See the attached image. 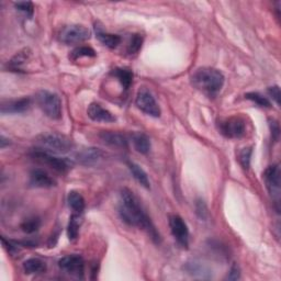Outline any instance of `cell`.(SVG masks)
Wrapping results in <instances>:
<instances>
[{"label": "cell", "mask_w": 281, "mask_h": 281, "mask_svg": "<svg viewBox=\"0 0 281 281\" xmlns=\"http://www.w3.org/2000/svg\"><path fill=\"white\" fill-rule=\"evenodd\" d=\"M119 214L123 222L131 226H136L146 231L150 238L158 244L160 242V233L157 232L153 222L148 216V213L143 209L138 196L134 194L133 191L124 188L121 190L120 194V204H119Z\"/></svg>", "instance_id": "6da1fadb"}, {"label": "cell", "mask_w": 281, "mask_h": 281, "mask_svg": "<svg viewBox=\"0 0 281 281\" xmlns=\"http://www.w3.org/2000/svg\"><path fill=\"white\" fill-rule=\"evenodd\" d=\"M191 82L208 97H216L222 90L224 85V76L220 70L211 67H201L191 76Z\"/></svg>", "instance_id": "7a4b0ae2"}, {"label": "cell", "mask_w": 281, "mask_h": 281, "mask_svg": "<svg viewBox=\"0 0 281 281\" xmlns=\"http://www.w3.org/2000/svg\"><path fill=\"white\" fill-rule=\"evenodd\" d=\"M36 143L40 148L48 152H56V153H67L72 148L74 143L66 136L60 133H44L36 138Z\"/></svg>", "instance_id": "3957f363"}, {"label": "cell", "mask_w": 281, "mask_h": 281, "mask_svg": "<svg viewBox=\"0 0 281 281\" xmlns=\"http://www.w3.org/2000/svg\"><path fill=\"white\" fill-rule=\"evenodd\" d=\"M36 101L43 114L53 120L62 118V101L54 92L48 90H40L36 96Z\"/></svg>", "instance_id": "277c9868"}, {"label": "cell", "mask_w": 281, "mask_h": 281, "mask_svg": "<svg viewBox=\"0 0 281 281\" xmlns=\"http://www.w3.org/2000/svg\"><path fill=\"white\" fill-rule=\"evenodd\" d=\"M32 157L40 162H42V164H46L50 168H53L54 170L62 174L68 172L72 166V162L70 160H67L65 158H60V157L50 154V152L42 148L34 150Z\"/></svg>", "instance_id": "5b68a950"}, {"label": "cell", "mask_w": 281, "mask_h": 281, "mask_svg": "<svg viewBox=\"0 0 281 281\" xmlns=\"http://www.w3.org/2000/svg\"><path fill=\"white\" fill-rule=\"evenodd\" d=\"M60 41L64 44H76L82 43L90 38V31L86 26L80 24H72L67 26L62 29L60 32Z\"/></svg>", "instance_id": "8992f818"}, {"label": "cell", "mask_w": 281, "mask_h": 281, "mask_svg": "<svg viewBox=\"0 0 281 281\" xmlns=\"http://www.w3.org/2000/svg\"><path fill=\"white\" fill-rule=\"evenodd\" d=\"M136 104L140 111H143L146 114L154 118L160 116V106L156 102L154 96L152 94L148 89L144 87L140 89L136 94Z\"/></svg>", "instance_id": "52a82bcc"}, {"label": "cell", "mask_w": 281, "mask_h": 281, "mask_svg": "<svg viewBox=\"0 0 281 281\" xmlns=\"http://www.w3.org/2000/svg\"><path fill=\"white\" fill-rule=\"evenodd\" d=\"M60 268L64 272L70 274L72 277L82 279L84 272H85V262L80 255H68L60 258L58 262Z\"/></svg>", "instance_id": "ba28073f"}, {"label": "cell", "mask_w": 281, "mask_h": 281, "mask_svg": "<svg viewBox=\"0 0 281 281\" xmlns=\"http://www.w3.org/2000/svg\"><path fill=\"white\" fill-rule=\"evenodd\" d=\"M218 130L228 138H238L245 134V122L240 118H230L218 123Z\"/></svg>", "instance_id": "9c48e42d"}, {"label": "cell", "mask_w": 281, "mask_h": 281, "mask_svg": "<svg viewBox=\"0 0 281 281\" xmlns=\"http://www.w3.org/2000/svg\"><path fill=\"white\" fill-rule=\"evenodd\" d=\"M170 226L174 238L177 240V243L184 248H188L189 245V230L186 222L179 216H170Z\"/></svg>", "instance_id": "30bf717a"}, {"label": "cell", "mask_w": 281, "mask_h": 281, "mask_svg": "<svg viewBox=\"0 0 281 281\" xmlns=\"http://www.w3.org/2000/svg\"><path fill=\"white\" fill-rule=\"evenodd\" d=\"M264 180L266 187L272 194V199L276 200V204H279L280 198V168L278 165H272L267 167L264 172Z\"/></svg>", "instance_id": "8fae6325"}, {"label": "cell", "mask_w": 281, "mask_h": 281, "mask_svg": "<svg viewBox=\"0 0 281 281\" xmlns=\"http://www.w3.org/2000/svg\"><path fill=\"white\" fill-rule=\"evenodd\" d=\"M31 106L30 98H21L16 100H4L2 102V114H22L26 111Z\"/></svg>", "instance_id": "7c38bea8"}, {"label": "cell", "mask_w": 281, "mask_h": 281, "mask_svg": "<svg viewBox=\"0 0 281 281\" xmlns=\"http://www.w3.org/2000/svg\"><path fill=\"white\" fill-rule=\"evenodd\" d=\"M87 114L94 122H114L116 116L111 114L109 110L104 109V106L97 102H92L89 104L87 109Z\"/></svg>", "instance_id": "4fadbf2b"}, {"label": "cell", "mask_w": 281, "mask_h": 281, "mask_svg": "<svg viewBox=\"0 0 281 281\" xmlns=\"http://www.w3.org/2000/svg\"><path fill=\"white\" fill-rule=\"evenodd\" d=\"M30 184L36 188H52L56 182L46 170L36 168L30 172Z\"/></svg>", "instance_id": "5bb4252c"}, {"label": "cell", "mask_w": 281, "mask_h": 281, "mask_svg": "<svg viewBox=\"0 0 281 281\" xmlns=\"http://www.w3.org/2000/svg\"><path fill=\"white\" fill-rule=\"evenodd\" d=\"M102 157V152L99 148H89L80 150L75 155V160L82 165H92Z\"/></svg>", "instance_id": "9a60e30c"}, {"label": "cell", "mask_w": 281, "mask_h": 281, "mask_svg": "<svg viewBox=\"0 0 281 281\" xmlns=\"http://www.w3.org/2000/svg\"><path fill=\"white\" fill-rule=\"evenodd\" d=\"M99 136L106 144L110 146H116V148H126L128 146V138L122 133L114 131H102Z\"/></svg>", "instance_id": "2e32d148"}, {"label": "cell", "mask_w": 281, "mask_h": 281, "mask_svg": "<svg viewBox=\"0 0 281 281\" xmlns=\"http://www.w3.org/2000/svg\"><path fill=\"white\" fill-rule=\"evenodd\" d=\"M128 170H130L131 174L133 175V177L136 178V180L140 184V186H143L146 189H150V179H148V174L145 172L143 168L140 165L136 164V162H128Z\"/></svg>", "instance_id": "e0dca14e"}, {"label": "cell", "mask_w": 281, "mask_h": 281, "mask_svg": "<svg viewBox=\"0 0 281 281\" xmlns=\"http://www.w3.org/2000/svg\"><path fill=\"white\" fill-rule=\"evenodd\" d=\"M67 202H68L70 209L74 211L76 214H82L84 210H85V199H84V196L80 192H77V191H70L68 196H67Z\"/></svg>", "instance_id": "ac0fdd59"}, {"label": "cell", "mask_w": 281, "mask_h": 281, "mask_svg": "<svg viewBox=\"0 0 281 281\" xmlns=\"http://www.w3.org/2000/svg\"><path fill=\"white\" fill-rule=\"evenodd\" d=\"M132 143L138 153L148 154L150 150V140L144 133H134L132 136Z\"/></svg>", "instance_id": "d6986e66"}, {"label": "cell", "mask_w": 281, "mask_h": 281, "mask_svg": "<svg viewBox=\"0 0 281 281\" xmlns=\"http://www.w3.org/2000/svg\"><path fill=\"white\" fill-rule=\"evenodd\" d=\"M24 269L29 274H43L46 272V264L38 258H30L24 262Z\"/></svg>", "instance_id": "ffe728a7"}, {"label": "cell", "mask_w": 281, "mask_h": 281, "mask_svg": "<svg viewBox=\"0 0 281 281\" xmlns=\"http://www.w3.org/2000/svg\"><path fill=\"white\" fill-rule=\"evenodd\" d=\"M184 269L188 272V274H190L191 276L194 277H198L202 279L211 278V272L200 262H188Z\"/></svg>", "instance_id": "44dd1931"}, {"label": "cell", "mask_w": 281, "mask_h": 281, "mask_svg": "<svg viewBox=\"0 0 281 281\" xmlns=\"http://www.w3.org/2000/svg\"><path fill=\"white\" fill-rule=\"evenodd\" d=\"M97 38L104 46L109 48H116L121 42V38L119 36L112 34V33H106L102 30H100L99 28L97 30Z\"/></svg>", "instance_id": "7402d4cb"}, {"label": "cell", "mask_w": 281, "mask_h": 281, "mask_svg": "<svg viewBox=\"0 0 281 281\" xmlns=\"http://www.w3.org/2000/svg\"><path fill=\"white\" fill-rule=\"evenodd\" d=\"M112 75L116 76L121 85L124 87V89H128L131 86L132 80H133V72L130 70L126 68H116L112 72Z\"/></svg>", "instance_id": "603a6c76"}, {"label": "cell", "mask_w": 281, "mask_h": 281, "mask_svg": "<svg viewBox=\"0 0 281 281\" xmlns=\"http://www.w3.org/2000/svg\"><path fill=\"white\" fill-rule=\"evenodd\" d=\"M30 56V50H24L19 52L18 54H16L12 60L9 62V68L12 70H20L21 66L24 65L26 60L29 58Z\"/></svg>", "instance_id": "cb8c5ba5"}, {"label": "cell", "mask_w": 281, "mask_h": 281, "mask_svg": "<svg viewBox=\"0 0 281 281\" xmlns=\"http://www.w3.org/2000/svg\"><path fill=\"white\" fill-rule=\"evenodd\" d=\"M80 214H72L68 226H67V236H68L70 240H75L78 238L80 234Z\"/></svg>", "instance_id": "d4e9b609"}, {"label": "cell", "mask_w": 281, "mask_h": 281, "mask_svg": "<svg viewBox=\"0 0 281 281\" xmlns=\"http://www.w3.org/2000/svg\"><path fill=\"white\" fill-rule=\"evenodd\" d=\"M94 56H96L94 50L89 46H80L72 50L70 54V58L76 60L82 58H94Z\"/></svg>", "instance_id": "484cf974"}, {"label": "cell", "mask_w": 281, "mask_h": 281, "mask_svg": "<svg viewBox=\"0 0 281 281\" xmlns=\"http://www.w3.org/2000/svg\"><path fill=\"white\" fill-rule=\"evenodd\" d=\"M245 98L252 101V102H255L257 106H262V108H269V106H270V102H269V100L265 97H262V96L258 92L246 94Z\"/></svg>", "instance_id": "4316f807"}, {"label": "cell", "mask_w": 281, "mask_h": 281, "mask_svg": "<svg viewBox=\"0 0 281 281\" xmlns=\"http://www.w3.org/2000/svg\"><path fill=\"white\" fill-rule=\"evenodd\" d=\"M142 44H143V38L140 34H133L131 36L130 43H128V52L130 54L138 53L140 48H142Z\"/></svg>", "instance_id": "83f0119b"}, {"label": "cell", "mask_w": 281, "mask_h": 281, "mask_svg": "<svg viewBox=\"0 0 281 281\" xmlns=\"http://www.w3.org/2000/svg\"><path fill=\"white\" fill-rule=\"evenodd\" d=\"M40 226H41L40 220H38V218H29V220H26L24 224H22L21 228L26 233L31 234V233L36 232L38 228H40Z\"/></svg>", "instance_id": "f1b7e54d"}, {"label": "cell", "mask_w": 281, "mask_h": 281, "mask_svg": "<svg viewBox=\"0 0 281 281\" xmlns=\"http://www.w3.org/2000/svg\"><path fill=\"white\" fill-rule=\"evenodd\" d=\"M252 153V148H246L244 150H242V152L240 153V165L243 166L244 170H248L250 166Z\"/></svg>", "instance_id": "f546056e"}, {"label": "cell", "mask_w": 281, "mask_h": 281, "mask_svg": "<svg viewBox=\"0 0 281 281\" xmlns=\"http://www.w3.org/2000/svg\"><path fill=\"white\" fill-rule=\"evenodd\" d=\"M14 7L24 12L26 16H33V11H34V7H33V4L31 2H14Z\"/></svg>", "instance_id": "4dcf8cb0"}, {"label": "cell", "mask_w": 281, "mask_h": 281, "mask_svg": "<svg viewBox=\"0 0 281 281\" xmlns=\"http://www.w3.org/2000/svg\"><path fill=\"white\" fill-rule=\"evenodd\" d=\"M196 216L201 218V220H204V221L206 220L209 212H208V208L204 200H198L196 202Z\"/></svg>", "instance_id": "1f68e13d"}, {"label": "cell", "mask_w": 281, "mask_h": 281, "mask_svg": "<svg viewBox=\"0 0 281 281\" xmlns=\"http://www.w3.org/2000/svg\"><path fill=\"white\" fill-rule=\"evenodd\" d=\"M2 245H4V247L6 250H8V252L9 254H11V255H14V254H16V252H18V246H16V244H14L12 242H10V240H6V238H2Z\"/></svg>", "instance_id": "d6a6232c"}, {"label": "cell", "mask_w": 281, "mask_h": 281, "mask_svg": "<svg viewBox=\"0 0 281 281\" xmlns=\"http://www.w3.org/2000/svg\"><path fill=\"white\" fill-rule=\"evenodd\" d=\"M240 277V267L234 264V265L231 267V270H230L228 274L226 279L228 280H238Z\"/></svg>", "instance_id": "836d02e7"}, {"label": "cell", "mask_w": 281, "mask_h": 281, "mask_svg": "<svg viewBox=\"0 0 281 281\" xmlns=\"http://www.w3.org/2000/svg\"><path fill=\"white\" fill-rule=\"evenodd\" d=\"M268 92L272 96V98L276 101V104L279 106L280 104V88L278 86L269 87Z\"/></svg>", "instance_id": "e575fe53"}, {"label": "cell", "mask_w": 281, "mask_h": 281, "mask_svg": "<svg viewBox=\"0 0 281 281\" xmlns=\"http://www.w3.org/2000/svg\"><path fill=\"white\" fill-rule=\"evenodd\" d=\"M270 128H272V134L274 140H277L279 138V136H280V128H279L278 122L272 120L270 122Z\"/></svg>", "instance_id": "d590c367"}]
</instances>
